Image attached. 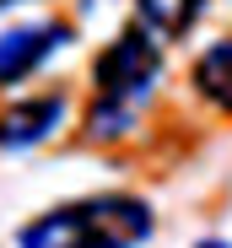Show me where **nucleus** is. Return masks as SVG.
Returning a JSON list of instances; mask_svg holds the SVG:
<instances>
[{"instance_id": "obj_1", "label": "nucleus", "mask_w": 232, "mask_h": 248, "mask_svg": "<svg viewBox=\"0 0 232 248\" xmlns=\"http://www.w3.org/2000/svg\"><path fill=\"white\" fill-rule=\"evenodd\" d=\"M157 232L151 200L108 189V194H81L49 205L44 216L22 221L16 248H146Z\"/></svg>"}, {"instance_id": "obj_2", "label": "nucleus", "mask_w": 232, "mask_h": 248, "mask_svg": "<svg viewBox=\"0 0 232 248\" xmlns=\"http://www.w3.org/2000/svg\"><path fill=\"white\" fill-rule=\"evenodd\" d=\"M162 81V44L140 22L124 27L92 65V108H87V135L92 140H119L135 130L140 108L157 97Z\"/></svg>"}, {"instance_id": "obj_3", "label": "nucleus", "mask_w": 232, "mask_h": 248, "mask_svg": "<svg viewBox=\"0 0 232 248\" xmlns=\"http://www.w3.org/2000/svg\"><path fill=\"white\" fill-rule=\"evenodd\" d=\"M65 44H70V27H65V22H49V16L0 27V92H6V87H22L27 76H38Z\"/></svg>"}, {"instance_id": "obj_4", "label": "nucleus", "mask_w": 232, "mask_h": 248, "mask_svg": "<svg viewBox=\"0 0 232 248\" xmlns=\"http://www.w3.org/2000/svg\"><path fill=\"white\" fill-rule=\"evenodd\" d=\"M70 119V97L65 92H38V97H16L11 108H0V151H32L49 135H60V124Z\"/></svg>"}, {"instance_id": "obj_5", "label": "nucleus", "mask_w": 232, "mask_h": 248, "mask_svg": "<svg viewBox=\"0 0 232 248\" xmlns=\"http://www.w3.org/2000/svg\"><path fill=\"white\" fill-rule=\"evenodd\" d=\"M211 0H135V22L157 38V44H178L200 27Z\"/></svg>"}, {"instance_id": "obj_6", "label": "nucleus", "mask_w": 232, "mask_h": 248, "mask_svg": "<svg viewBox=\"0 0 232 248\" xmlns=\"http://www.w3.org/2000/svg\"><path fill=\"white\" fill-rule=\"evenodd\" d=\"M189 81H195V92H200L211 108L232 113V38L205 44V49L195 54V65H189Z\"/></svg>"}, {"instance_id": "obj_7", "label": "nucleus", "mask_w": 232, "mask_h": 248, "mask_svg": "<svg viewBox=\"0 0 232 248\" xmlns=\"http://www.w3.org/2000/svg\"><path fill=\"white\" fill-rule=\"evenodd\" d=\"M195 248H232V243H227V237H200Z\"/></svg>"}, {"instance_id": "obj_8", "label": "nucleus", "mask_w": 232, "mask_h": 248, "mask_svg": "<svg viewBox=\"0 0 232 248\" xmlns=\"http://www.w3.org/2000/svg\"><path fill=\"white\" fill-rule=\"evenodd\" d=\"M11 6H32V0H0V11H11Z\"/></svg>"}]
</instances>
